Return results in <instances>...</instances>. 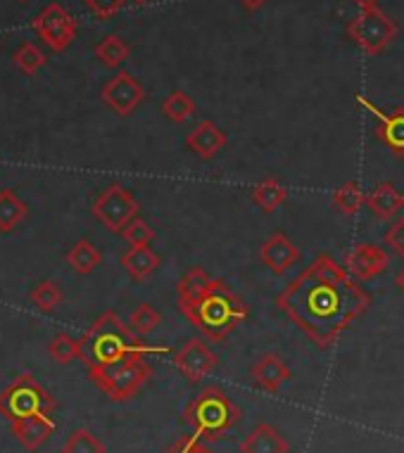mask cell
<instances>
[{"label":"cell","instance_id":"cell-12","mask_svg":"<svg viewBox=\"0 0 404 453\" xmlns=\"http://www.w3.org/2000/svg\"><path fill=\"white\" fill-rule=\"evenodd\" d=\"M343 266L357 282L374 280V278L388 271L390 254L383 247L361 242V245H354L350 252L345 254Z\"/></svg>","mask_w":404,"mask_h":453},{"label":"cell","instance_id":"cell-14","mask_svg":"<svg viewBox=\"0 0 404 453\" xmlns=\"http://www.w3.org/2000/svg\"><path fill=\"white\" fill-rule=\"evenodd\" d=\"M260 259L274 275H285L299 261V247L284 233H271L260 247Z\"/></svg>","mask_w":404,"mask_h":453},{"label":"cell","instance_id":"cell-18","mask_svg":"<svg viewBox=\"0 0 404 453\" xmlns=\"http://www.w3.org/2000/svg\"><path fill=\"white\" fill-rule=\"evenodd\" d=\"M240 453H291V441L269 423H260L240 441Z\"/></svg>","mask_w":404,"mask_h":453},{"label":"cell","instance_id":"cell-5","mask_svg":"<svg viewBox=\"0 0 404 453\" xmlns=\"http://www.w3.org/2000/svg\"><path fill=\"white\" fill-rule=\"evenodd\" d=\"M55 409V396L45 392V387L38 382L31 372H22L0 392V413L15 423L19 418L50 413Z\"/></svg>","mask_w":404,"mask_h":453},{"label":"cell","instance_id":"cell-3","mask_svg":"<svg viewBox=\"0 0 404 453\" xmlns=\"http://www.w3.org/2000/svg\"><path fill=\"white\" fill-rule=\"evenodd\" d=\"M79 342H82V361L89 371L124 364V361H141L148 358V354L165 351L148 347L141 340V334H136L117 311L100 313Z\"/></svg>","mask_w":404,"mask_h":453},{"label":"cell","instance_id":"cell-11","mask_svg":"<svg viewBox=\"0 0 404 453\" xmlns=\"http://www.w3.org/2000/svg\"><path fill=\"white\" fill-rule=\"evenodd\" d=\"M219 365V357L207 347V344L193 337L174 354V368L190 382L198 385L202 380L207 378L214 368Z\"/></svg>","mask_w":404,"mask_h":453},{"label":"cell","instance_id":"cell-1","mask_svg":"<svg viewBox=\"0 0 404 453\" xmlns=\"http://www.w3.org/2000/svg\"><path fill=\"white\" fill-rule=\"evenodd\" d=\"M369 306L371 295L330 254H319L276 295L278 311L319 349H330Z\"/></svg>","mask_w":404,"mask_h":453},{"label":"cell","instance_id":"cell-39","mask_svg":"<svg viewBox=\"0 0 404 453\" xmlns=\"http://www.w3.org/2000/svg\"><path fill=\"white\" fill-rule=\"evenodd\" d=\"M395 285H397V290H400L404 295V268H402V271H400V273L395 275Z\"/></svg>","mask_w":404,"mask_h":453},{"label":"cell","instance_id":"cell-38","mask_svg":"<svg viewBox=\"0 0 404 453\" xmlns=\"http://www.w3.org/2000/svg\"><path fill=\"white\" fill-rule=\"evenodd\" d=\"M352 3H354V5H357V8H360V10H374V8H378V0H352Z\"/></svg>","mask_w":404,"mask_h":453},{"label":"cell","instance_id":"cell-16","mask_svg":"<svg viewBox=\"0 0 404 453\" xmlns=\"http://www.w3.org/2000/svg\"><path fill=\"white\" fill-rule=\"evenodd\" d=\"M229 135L210 119H202L198 127L186 135V148L193 152L195 157H200L202 162H210L226 148Z\"/></svg>","mask_w":404,"mask_h":453},{"label":"cell","instance_id":"cell-36","mask_svg":"<svg viewBox=\"0 0 404 453\" xmlns=\"http://www.w3.org/2000/svg\"><path fill=\"white\" fill-rule=\"evenodd\" d=\"M207 449V444H205V439H200L198 434H183V437H179L176 441H174L169 449H167V453H202Z\"/></svg>","mask_w":404,"mask_h":453},{"label":"cell","instance_id":"cell-24","mask_svg":"<svg viewBox=\"0 0 404 453\" xmlns=\"http://www.w3.org/2000/svg\"><path fill=\"white\" fill-rule=\"evenodd\" d=\"M27 216V202L15 190H0V233H10Z\"/></svg>","mask_w":404,"mask_h":453},{"label":"cell","instance_id":"cell-2","mask_svg":"<svg viewBox=\"0 0 404 453\" xmlns=\"http://www.w3.org/2000/svg\"><path fill=\"white\" fill-rule=\"evenodd\" d=\"M176 309L210 342H224L250 316L245 302L231 290L224 278H214L210 288L200 295L176 297Z\"/></svg>","mask_w":404,"mask_h":453},{"label":"cell","instance_id":"cell-31","mask_svg":"<svg viewBox=\"0 0 404 453\" xmlns=\"http://www.w3.org/2000/svg\"><path fill=\"white\" fill-rule=\"evenodd\" d=\"M62 288L55 280L38 282L36 288L31 290V302L41 309V311H55L62 304Z\"/></svg>","mask_w":404,"mask_h":453},{"label":"cell","instance_id":"cell-26","mask_svg":"<svg viewBox=\"0 0 404 453\" xmlns=\"http://www.w3.org/2000/svg\"><path fill=\"white\" fill-rule=\"evenodd\" d=\"M162 114L174 124H183L195 114V100L183 90H174L162 100Z\"/></svg>","mask_w":404,"mask_h":453},{"label":"cell","instance_id":"cell-40","mask_svg":"<svg viewBox=\"0 0 404 453\" xmlns=\"http://www.w3.org/2000/svg\"><path fill=\"white\" fill-rule=\"evenodd\" d=\"M136 5H145V3H148V0H134Z\"/></svg>","mask_w":404,"mask_h":453},{"label":"cell","instance_id":"cell-6","mask_svg":"<svg viewBox=\"0 0 404 453\" xmlns=\"http://www.w3.org/2000/svg\"><path fill=\"white\" fill-rule=\"evenodd\" d=\"M90 380L100 387V392L107 394L113 402H128L152 378V365L141 361H124V364L105 365V368H93L89 371Z\"/></svg>","mask_w":404,"mask_h":453},{"label":"cell","instance_id":"cell-41","mask_svg":"<svg viewBox=\"0 0 404 453\" xmlns=\"http://www.w3.org/2000/svg\"><path fill=\"white\" fill-rule=\"evenodd\" d=\"M202 453H214V451H212V449H205V451H202Z\"/></svg>","mask_w":404,"mask_h":453},{"label":"cell","instance_id":"cell-34","mask_svg":"<svg viewBox=\"0 0 404 453\" xmlns=\"http://www.w3.org/2000/svg\"><path fill=\"white\" fill-rule=\"evenodd\" d=\"M127 0H83V5L97 17V19H110L124 8Z\"/></svg>","mask_w":404,"mask_h":453},{"label":"cell","instance_id":"cell-37","mask_svg":"<svg viewBox=\"0 0 404 453\" xmlns=\"http://www.w3.org/2000/svg\"><path fill=\"white\" fill-rule=\"evenodd\" d=\"M240 5H243V10H247V12H257V10H262L269 0H238Z\"/></svg>","mask_w":404,"mask_h":453},{"label":"cell","instance_id":"cell-17","mask_svg":"<svg viewBox=\"0 0 404 453\" xmlns=\"http://www.w3.org/2000/svg\"><path fill=\"white\" fill-rule=\"evenodd\" d=\"M367 209L378 221H392L404 209L402 190H397L395 183L390 180L376 183L367 193Z\"/></svg>","mask_w":404,"mask_h":453},{"label":"cell","instance_id":"cell-28","mask_svg":"<svg viewBox=\"0 0 404 453\" xmlns=\"http://www.w3.org/2000/svg\"><path fill=\"white\" fill-rule=\"evenodd\" d=\"M48 351H50V357H53L58 364L67 365L72 364V361H76V358H82V342L74 340L72 334L58 333L53 340H50V344H48Z\"/></svg>","mask_w":404,"mask_h":453},{"label":"cell","instance_id":"cell-23","mask_svg":"<svg viewBox=\"0 0 404 453\" xmlns=\"http://www.w3.org/2000/svg\"><path fill=\"white\" fill-rule=\"evenodd\" d=\"M67 264L74 268L79 275H89L103 264V254H100V250H97L90 240L82 238L76 240L74 247L67 252Z\"/></svg>","mask_w":404,"mask_h":453},{"label":"cell","instance_id":"cell-20","mask_svg":"<svg viewBox=\"0 0 404 453\" xmlns=\"http://www.w3.org/2000/svg\"><path fill=\"white\" fill-rule=\"evenodd\" d=\"M121 266L136 282H143L162 266V257L150 245L128 247L127 252L121 254Z\"/></svg>","mask_w":404,"mask_h":453},{"label":"cell","instance_id":"cell-29","mask_svg":"<svg viewBox=\"0 0 404 453\" xmlns=\"http://www.w3.org/2000/svg\"><path fill=\"white\" fill-rule=\"evenodd\" d=\"M12 62H15L19 72L34 76L38 69L45 65V52L41 50L36 43H31V41H24V43L15 50V55H12Z\"/></svg>","mask_w":404,"mask_h":453},{"label":"cell","instance_id":"cell-7","mask_svg":"<svg viewBox=\"0 0 404 453\" xmlns=\"http://www.w3.org/2000/svg\"><path fill=\"white\" fill-rule=\"evenodd\" d=\"M347 36L352 43H357V48L367 52V55H383L390 45L395 43L400 27L395 19H390L383 10H361L360 15L350 19L347 24Z\"/></svg>","mask_w":404,"mask_h":453},{"label":"cell","instance_id":"cell-33","mask_svg":"<svg viewBox=\"0 0 404 453\" xmlns=\"http://www.w3.org/2000/svg\"><path fill=\"white\" fill-rule=\"evenodd\" d=\"M121 238L127 240L131 247H141V245H150L152 240H155V231L150 228L148 221H143L141 216H136L134 221L128 223L127 228L120 233Z\"/></svg>","mask_w":404,"mask_h":453},{"label":"cell","instance_id":"cell-13","mask_svg":"<svg viewBox=\"0 0 404 453\" xmlns=\"http://www.w3.org/2000/svg\"><path fill=\"white\" fill-rule=\"evenodd\" d=\"M357 103L361 107H367L371 114L376 117V138L385 145V148L397 157V159H404V107H395L392 111H381L371 100L367 97H357Z\"/></svg>","mask_w":404,"mask_h":453},{"label":"cell","instance_id":"cell-42","mask_svg":"<svg viewBox=\"0 0 404 453\" xmlns=\"http://www.w3.org/2000/svg\"><path fill=\"white\" fill-rule=\"evenodd\" d=\"M19 3H29V0H19Z\"/></svg>","mask_w":404,"mask_h":453},{"label":"cell","instance_id":"cell-8","mask_svg":"<svg viewBox=\"0 0 404 453\" xmlns=\"http://www.w3.org/2000/svg\"><path fill=\"white\" fill-rule=\"evenodd\" d=\"M90 211H93L97 221L105 226L107 231L120 235L128 223L138 216L141 204H138L131 190H127L120 183H113V186H107L105 190L97 193V197L90 204Z\"/></svg>","mask_w":404,"mask_h":453},{"label":"cell","instance_id":"cell-30","mask_svg":"<svg viewBox=\"0 0 404 453\" xmlns=\"http://www.w3.org/2000/svg\"><path fill=\"white\" fill-rule=\"evenodd\" d=\"M62 453H105V444L86 427H79L67 437Z\"/></svg>","mask_w":404,"mask_h":453},{"label":"cell","instance_id":"cell-21","mask_svg":"<svg viewBox=\"0 0 404 453\" xmlns=\"http://www.w3.org/2000/svg\"><path fill=\"white\" fill-rule=\"evenodd\" d=\"M250 200L255 202L264 214H274V211L288 200V190H285V186L281 180L269 176V179H262L257 186H252V190H250Z\"/></svg>","mask_w":404,"mask_h":453},{"label":"cell","instance_id":"cell-22","mask_svg":"<svg viewBox=\"0 0 404 453\" xmlns=\"http://www.w3.org/2000/svg\"><path fill=\"white\" fill-rule=\"evenodd\" d=\"M330 202H333L338 214L357 216L364 209V204H367V195H364V190H361L357 180H347V183H343V186H338L333 190Z\"/></svg>","mask_w":404,"mask_h":453},{"label":"cell","instance_id":"cell-32","mask_svg":"<svg viewBox=\"0 0 404 453\" xmlns=\"http://www.w3.org/2000/svg\"><path fill=\"white\" fill-rule=\"evenodd\" d=\"M128 326H131V330H134L136 334L145 337V334H150L152 330H158V327L162 326V313H159L152 304H141L131 316H128Z\"/></svg>","mask_w":404,"mask_h":453},{"label":"cell","instance_id":"cell-25","mask_svg":"<svg viewBox=\"0 0 404 453\" xmlns=\"http://www.w3.org/2000/svg\"><path fill=\"white\" fill-rule=\"evenodd\" d=\"M93 52H96V58L103 62L105 67L117 69L120 65H124V62L128 60L131 48H128V43L124 38L117 36V34H110V36L103 38V41L93 48Z\"/></svg>","mask_w":404,"mask_h":453},{"label":"cell","instance_id":"cell-19","mask_svg":"<svg viewBox=\"0 0 404 453\" xmlns=\"http://www.w3.org/2000/svg\"><path fill=\"white\" fill-rule=\"evenodd\" d=\"M12 425V432H15V437L19 439V444L27 449V451H36L38 446L43 444L45 439L50 437L55 432V423L53 418L48 416V413H38V416H29V418H19Z\"/></svg>","mask_w":404,"mask_h":453},{"label":"cell","instance_id":"cell-35","mask_svg":"<svg viewBox=\"0 0 404 453\" xmlns=\"http://www.w3.org/2000/svg\"><path fill=\"white\" fill-rule=\"evenodd\" d=\"M385 245L392 250V254L404 259V216L390 223V228L385 231Z\"/></svg>","mask_w":404,"mask_h":453},{"label":"cell","instance_id":"cell-27","mask_svg":"<svg viewBox=\"0 0 404 453\" xmlns=\"http://www.w3.org/2000/svg\"><path fill=\"white\" fill-rule=\"evenodd\" d=\"M212 278L202 266L188 268L186 273L181 275L179 282H176V297H193V295H200L202 290H207L212 285Z\"/></svg>","mask_w":404,"mask_h":453},{"label":"cell","instance_id":"cell-9","mask_svg":"<svg viewBox=\"0 0 404 453\" xmlns=\"http://www.w3.org/2000/svg\"><path fill=\"white\" fill-rule=\"evenodd\" d=\"M36 36L53 52H65L76 38V19L62 8L60 3L45 5L31 22Z\"/></svg>","mask_w":404,"mask_h":453},{"label":"cell","instance_id":"cell-4","mask_svg":"<svg viewBox=\"0 0 404 453\" xmlns=\"http://www.w3.org/2000/svg\"><path fill=\"white\" fill-rule=\"evenodd\" d=\"M243 420V411L217 385L205 387L183 409V423L205 441H217Z\"/></svg>","mask_w":404,"mask_h":453},{"label":"cell","instance_id":"cell-10","mask_svg":"<svg viewBox=\"0 0 404 453\" xmlns=\"http://www.w3.org/2000/svg\"><path fill=\"white\" fill-rule=\"evenodd\" d=\"M100 97H103V103H105L114 114L128 117V114H134V111L143 104V100H145V88H143V83L138 81L134 74L120 72V74L113 76V79L103 86Z\"/></svg>","mask_w":404,"mask_h":453},{"label":"cell","instance_id":"cell-15","mask_svg":"<svg viewBox=\"0 0 404 453\" xmlns=\"http://www.w3.org/2000/svg\"><path fill=\"white\" fill-rule=\"evenodd\" d=\"M250 375H252V382H255L260 389H264V392L269 394H278L281 392V387L292 378V371L291 365L285 364L276 351H267V354H262V357L252 364Z\"/></svg>","mask_w":404,"mask_h":453}]
</instances>
